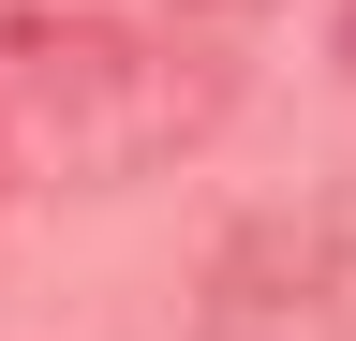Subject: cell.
<instances>
[{
  "instance_id": "obj_1",
  "label": "cell",
  "mask_w": 356,
  "mask_h": 341,
  "mask_svg": "<svg viewBox=\"0 0 356 341\" xmlns=\"http://www.w3.org/2000/svg\"><path fill=\"white\" fill-rule=\"evenodd\" d=\"M178 134H193V90L149 60V30L89 15V0H0V193L15 178L104 193L163 163Z\"/></svg>"
},
{
  "instance_id": "obj_2",
  "label": "cell",
  "mask_w": 356,
  "mask_h": 341,
  "mask_svg": "<svg viewBox=\"0 0 356 341\" xmlns=\"http://www.w3.org/2000/svg\"><path fill=\"white\" fill-rule=\"evenodd\" d=\"M193 341H356V178L222 223L193 267Z\"/></svg>"
},
{
  "instance_id": "obj_3",
  "label": "cell",
  "mask_w": 356,
  "mask_h": 341,
  "mask_svg": "<svg viewBox=\"0 0 356 341\" xmlns=\"http://www.w3.org/2000/svg\"><path fill=\"white\" fill-rule=\"evenodd\" d=\"M178 30H252V15H282V0H163Z\"/></svg>"
},
{
  "instance_id": "obj_4",
  "label": "cell",
  "mask_w": 356,
  "mask_h": 341,
  "mask_svg": "<svg viewBox=\"0 0 356 341\" xmlns=\"http://www.w3.org/2000/svg\"><path fill=\"white\" fill-rule=\"evenodd\" d=\"M341 60H356V30H341Z\"/></svg>"
}]
</instances>
